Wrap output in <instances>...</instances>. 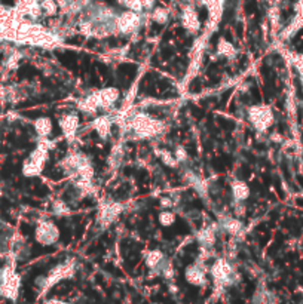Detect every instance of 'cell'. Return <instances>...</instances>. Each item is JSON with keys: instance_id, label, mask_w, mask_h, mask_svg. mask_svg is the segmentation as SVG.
<instances>
[{"instance_id": "cell-10", "label": "cell", "mask_w": 303, "mask_h": 304, "mask_svg": "<svg viewBox=\"0 0 303 304\" xmlns=\"http://www.w3.org/2000/svg\"><path fill=\"white\" fill-rule=\"evenodd\" d=\"M122 212H124V205L120 202H116L112 199L104 200L101 202L97 214V224L101 228H107L119 218Z\"/></svg>"}, {"instance_id": "cell-15", "label": "cell", "mask_w": 303, "mask_h": 304, "mask_svg": "<svg viewBox=\"0 0 303 304\" xmlns=\"http://www.w3.org/2000/svg\"><path fill=\"white\" fill-rule=\"evenodd\" d=\"M168 261L170 260L167 258V255L161 249H150L144 257V263H146L147 268L150 270L152 275H161L162 268Z\"/></svg>"}, {"instance_id": "cell-32", "label": "cell", "mask_w": 303, "mask_h": 304, "mask_svg": "<svg viewBox=\"0 0 303 304\" xmlns=\"http://www.w3.org/2000/svg\"><path fill=\"white\" fill-rule=\"evenodd\" d=\"M43 304H72V303H67V301H63V300H57V298H49V300H46Z\"/></svg>"}, {"instance_id": "cell-3", "label": "cell", "mask_w": 303, "mask_h": 304, "mask_svg": "<svg viewBox=\"0 0 303 304\" xmlns=\"http://www.w3.org/2000/svg\"><path fill=\"white\" fill-rule=\"evenodd\" d=\"M54 149V143L46 138V140H39L38 146L30 156L24 160L22 163V175L24 177H39L49 159V153Z\"/></svg>"}, {"instance_id": "cell-8", "label": "cell", "mask_w": 303, "mask_h": 304, "mask_svg": "<svg viewBox=\"0 0 303 304\" xmlns=\"http://www.w3.org/2000/svg\"><path fill=\"white\" fill-rule=\"evenodd\" d=\"M19 286H21V278L12 264L0 268V294L5 298L15 301L18 298Z\"/></svg>"}, {"instance_id": "cell-11", "label": "cell", "mask_w": 303, "mask_h": 304, "mask_svg": "<svg viewBox=\"0 0 303 304\" xmlns=\"http://www.w3.org/2000/svg\"><path fill=\"white\" fill-rule=\"evenodd\" d=\"M58 125L64 138L67 141H73L80 128V117L75 112H66L58 117Z\"/></svg>"}, {"instance_id": "cell-27", "label": "cell", "mask_w": 303, "mask_h": 304, "mask_svg": "<svg viewBox=\"0 0 303 304\" xmlns=\"http://www.w3.org/2000/svg\"><path fill=\"white\" fill-rule=\"evenodd\" d=\"M40 8L43 17H55L59 11L57 0H40Z\"/></svg>"}, {"instance_id": "cell-14", "label": "cell", "mask_w": 303, "mask_h": 304, "mask_svg": "<svg viewBox=\"0 0 303 304\" xmlns=\"http://www.w3.org/2000/svg\"><path fill=\"white\" fill-rule=\"evenodd\" d=\"M86 157H88V154H85V153L70 152L67 153V154L59 160L58 166H59V170L63 171L64 175L73 178L76 175V172H77V170H79V166L83 163V160H85Z\"/></svg>"}, {"instance_id": "cell-2", "label": "cell", "mask_w": 303, "mask_h": 304, "mask_svg": "<svg viewBox=\"0 0 303 304\" xmlns=\"http://www.w3.org/2000/svg\"><path fill=\"white\" fill-rule=\"evenodd\" d=\"M120 99V91L113 86H106L83 95L76 104L77 110L86 116L97 114L100 110L110 112Z\"/></svg>"}, {"instance_id": "cell-29", "label": "cell", "mask_w": 303, "mask_h": 304, "mask_svg": "<svg viewBox=\"0 0 303 304\" xmlns=\"http://www.w3.org/2000/svg\"><path fill=\"white\" fill-rule=\"evenodd\" d=\"M172 153H174V156H175L178 163H186L189 160V153L183 146H175V149H174Z\"/></svg>"}, {"instance_id": "cell-23", "label": "cell", "mask_w": 303, "mask_h": 304, "mask_svg": "<svg viewBox=\"0 0 303 304\" xmlns=\"http://www.w3.org/2000/svg\"><path fill=\"white\" fill-rule=\"evenodd\" d=\"M124 157H125V149H124V146L122 144H116L113 149H112V153H110L109 160H107L110 170H119L120 165H122V162H124Z\"/></svg>"}, {"instance_id": "cell-7", "label": "cell", "mask_w": 303, "mask_h": 304, "mask_svg": "<svg viewBox=\"0 0 303 304\" xmlns=\"http://www.w3.org/2000/svg\"><path fill=\"white\" fill-rule=\"evenodd\" d=\"M208 272L213 276L214 284L219 288H227V286L235 285L239 281L238 272L233 268L230 261L227 258H223V257L216 258L214 263L208 268Z\"/></svg>"}, {"instance_id": "cell-25", "label": "cell", "mask_w": 303, "mask_h": 304, "mask_svg": "<svg viewBox=\"0 0 303 304\" xmlns=\"http://www.w3.org/2000/svg\"><path fill=\"white\" fill-rule=\"evenodd\" d=\"M155 154L159 157V160L165 165V166H168V168H177L180 163L177 162V159H175V156H174V153L170 152V150H165V149H156L155 150Z\"/></svg>"}, {"instance_id": "cell-1", "label": "cell", "mask_w": 303, "mask_h": 304, "mask_svg": "<svg viewBox=\"0 0 303 304\" xmlns=\"http://www.w3.org/2000/svg\"><path fill=\"white\" fill-rule=\"evenodd\" d=\"M125 126L135 140L150 141L167 132V123L146 112L127 114Z\"/></svg>"}, {"instance_id": "cell-16", "label": "cell", "mask_w": 303, "mask_h": 304, "mask_svg": "<svg viewBox=\"0 0 303 304\" xmlns=\"http://www.w3.org/2000/svg\"><path fill=\"white\" fill-rule=\"evenodd\" d=\"M217 226H219V230H220V231H225V233L233 236V238L241 236V234L244 233V230H246L244 223H243L239 218L232 217V215H223V217H220Z\"/></svg>"}, {"instance_id": "cell-28", "label": "cell", "mask_w": 303, "mask_h": 304, "mask_svg": "<svg viewBox=\"0 0 303 304\" xmlns=\"http://www.w3.org/2000/svg\"><path fill=\"white\" fill-rule=\"evenodd\" d=\"M158 221L162 227H171L175 223V214L170 209H162L158 215Z\"/></svg>"}, {"instance_id": "cell-24", "label": "cell", "mask_w": 303, "mask_h": 304, "mask_svg": "<svg viewBox=\"0 0 303 304\" xmlns=\"http://www.w3.org/2000/svg\"><path fill=\"white\" fill-rule=\"evenodd\" d=\"M171 18V12L168 8L165 6H155L150 11V19L156 24H161V25H165L168 24V21Z\"/></svg>"}, {"instance_id": "cell-22", "label": "cell", "mask_w": 303, "mask_h": 304, "mask_svg": "<svg viewBox=\"0 0 303 304\" xmlns=\"http://www.w3.org/2000/svg\"><path fill=\"white\" fill-rule=\"evenodd\" d=\"M216 52L217 55L222 58H227V59H232V58L236 57V48L232 42H229L227 39H220L217 42V46H216Z\"/></svg>"}, {"instance_id": "cell-19", "label": "cell", "mask_w": 303, "mask_h": 304, "mask_svg": "<svg viewBox=\"0 0 303 304\" xmlns=\"http://www.w3.org/2000/svg\"><path fill=\"white\" fill-rule=\"evenodd\" d=\"M251 196V189L243 180H233L230 183V197L233 204H244Z\"/></svg>"}, {"instance_id": "cell-9", "label": "cell", "mask_w": 303, "mask_h": 304, "mask_svg": "<svg viewBox=\"0 0 303 304\" xmlns=\"http://www.w3.org/2000/svg\"><path fill=\"white\" fill-rule=\"evenodd\" d=\"M59 227L57 224L49 220V218H42L39 220L36 228H35V241L42 247H52L59 241Z\"/></svg>"}, {"instance_id": "cell-6", "label": "cell", "mask_w": 303, "mask_h": 304, "mask_svg": "<svg viewBox=\"0 0 303 304\" xmlns=\"http://www.w3.org/2000/svg\"><path fill=\"white\" fill-rule=\"evenodd\" d=\"M247 119L250 125L260 133L267 132L275 123V114L267 104H254L247 109Z\"/></svg>"}, {"instance_id": "cell-5", "label": "cell", "mask_w": 303, "mask_h": 304, "mask_svg": "<svg viewBox=\"0 0 303 304\" xmlns=\"http://www.w3.org/2000/svg\"><path fill=\"white\" fill-rule=\"evenodd\" d=\"M146 21V15L140 14V12H134L130 9L120 11L117 12L116 19H114V30L116 35H122V36H131L138 33Z\"/></svg>"}, {"instance_id": "cell-31", "label": "cell", "mask_w": 303, "mask_h": 304, "mask_svg": "<svg viewBox=\"0 0 303 304\" xmlns=\"http://www.w3.org/2000/svg\"><path fill=\"white\" fill-rule=\"evenodd\" d=\"M172 202L170 200V197H162L161 199V207H164V209H170L172 208Z\"/></svg>"}, {"instance_id": "cell-26", "label": "cell", "mask_w": 303, "mask_h": 304, "mask_svg": "<svg viewBox=\"0 0 303 304\" xmlns=\"http://www.w3.org/2000/svg\"><path fill=\"white\" fill-rule=\"evenodd\" d=\"M51 211L57 217H66L70 214V205L63 199H54L52 205H51Z\"/></svg>"}, {"instance_id": "cell-12", "label": "cell", "mask_w": 303, "mask_h": 304, "mask_svg": "<svg viewBox=\"0 0 303 304\" xmlns=\"http://www.w3.org/2000/svg\"><path fill=\"white\" fill-rule=\"evenodd\" d=\"M207 273H208V268L205 267L202 260H196L195 263H192L190 266L186 267V272H185V278H186V282L193 286H205L208 282V278H207Z\"/></svg>"}, {"instance_id": "cell-20", "label": "cell", "mask_w": 303, "mask_h": 304, "mask_svg": "<svg viewBox=\"0 0 303 304\" xmlns=\"http://www.w3.org/2000/svg\"><path fill=\"white\" fill-rule=\"evenodd\" d=\"M33 128L39 140H46L54 132V122L48 116H40L33 122Z\"/></svg>"}, {"instance_id": "cell-4", "label": "cell", "mask_w": 303, "mask_h": 304, "mask_svg": "<svg viewBox=\"0 0 303 304\" xmlns=\"http://www.w3.org/2000/svg\"><path fill=\"white\" fill-rule=\"evenodd\" d=\"M76 272V264L73 260H67L64 263H59L58 266L52 267L49 270L48 275L45 276H39L36 279V288L39 289L40 294H45L48 292L52 286H55L57 284H59L61 281H66V279H70L75 276Z\"/></svg>"}, {"instance_id": "cell-18", "label": "cell", "mask_w": 303, "mask_h": 304, "mask_svg": "<svg viewBox=\"0 0 303 304\" xmlns=\"http://www.w3.org/2000/svg\"><path fill=\"white\" fill-rule=\"evenodd\" d=\"M112 126H113V119L110 117V114H100V116H95L93 123H91V128L94 129L95 133H97L103 141L110 138V135H112Z\"/></svg>"}, {"instance_id": "cell-21", "label": "cell", "mask_w": 303, "mask_h": 304, "mask_svg": "<svg viewBox=\"0 0 303 304\" xmlns=\"http://www.w3.org/2000/svg\"><path fill=\"white\" fill-rule=\"evenodd\" d=\"M117 3H119V6H122L125 9L146 14V12H150L155 8L156 0H117Z\"/></svg>"}, {"instance_id": "cell-30", "label": "cell", "mask_w": 303, "mask_h": 304, "mask_svg": "<svg viewBox=\"0 0 303 304\" xmlns=\"http://www.w3.org/2000/svg\"><path fill=\"white\" fill-rule=\"evenodd\" d=\"M291 62H293L294 69H296V70H297V73H299V77H300V83H302V86H303V55H300V54H296V55H293V58H291Z\"/></svg>"}, {"instance_id": "cell-13", "label": "cell", "mask_w": 303, "mask_h": 304, "mask_svg": "<svg viewBox=\"0 0 303 304\" xmlns=\"http://www.w3.org/2000/svg\"><path fill=\"white\" fill-rule=\"evenodd\" d=\"M180 24L189 35H198L201 30V21H199L198 11L190 3H186L180 12Z\"/></svg>"}, {"instance_id": "cell-17", "label": "cell", "mask_w": 303, "mask_h": 304, "mask_svg": "<svg viewBox=\"0 0 303 304\" xmlns=\"http://www.w3.org/2000/svg\"><path fill=\"white\" fill-rule=\"evenodd\" d=\"M217 233H219V226H207L196 231V241L199 244L201 249L211 251L217 244Z\"/></svg>"}]
</instances>
